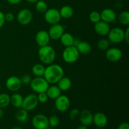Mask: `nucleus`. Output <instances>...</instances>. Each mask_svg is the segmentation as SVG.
<instances>
[{
	"label": "nucleus",
	"mask_w": 129,
	"mask_h": 129,
	"mask_svg": "<svg viewBox=\"0 0 129 129\" xmlns=\"http://www.w3.org/2000/svg\"><path fill=\"white\" fill-rule=\"evenodd\" d=\"M45 67L42 64H35L31 68V73L35 77H43Z\"/></svg>",
	"instance_id": "393cba45"
},
{
	"label": "nucleus",
	"mask_w": 129,
	"mask_h": 129,
	"mask_svg": "<svg viewBox=\"0 0 129 129\" xmlns=\"http://www.w3.org/2000/svg\"><path fill=\"white\" fill-rule=\"evenodd\" d=\"M93 123L98 128H104L108 123V118L105 113L97 112L93 115Z\"/></svg>",
	"instance_id": "a211bd4d"
},
{
	"label": "nucleus",
	"mask_w": 129,
	"mask_h": 129,
	"mask_svg": "<svg viewBox=\"0 0 129 129\" xmlns=\"http://www.w3.org/2000/svg\"><path fill=\"white\" fill-rule=\"evenodd\" d=\"M64 69L62 66L57 64H50L45 68L43 77L49 84H57L64 76Z\"/></svg>",
	"instance_id": "f257e3e1"
},
{
	"label": "nucleus",
	"mask_w": 129,
	"mask_h": 129,
	"mask_svg": "<svg viewBox=\"0 0 129 129\" xmlns=\"http://www.w3.org/2000/svg\"><path fill=\"white\" fill-rule=\"evenodd\" d=\"M38 105H39V101L37 99V96L34 93H31L23 98L21 108L28 112H30L35 109Z\"/></svg>",
	"instance_id": "0eeeda50"
},
{
	"label": "nucleus",
	"mask_w": 129,
	"mask_h": 129,
	"mask_svg": "<svg viewBox=\"0 0 129 129\" xmlns=\"http://www.w3.org/2000/svg\"><path fill=\"white\" fill-rule=\"evenodd\" d=\"M110 25L105 21L100 20L98 22L94 23V30L98 35L100 36H106L108 35V32L110 30Z\"/></svg>",
	"instance_id": "dca6fc26"
},
{
	"label": "nucleus",
	"mask_w": 129,
	"mask_h": 129,
	"mask_svg": "<svg viewBox=\"0 0 129 129\" xmlns=\"http://www.w3.org/2000/svg\"><path fill=\"white\" fill-rule=\"evenodd\" d=\"M49 84H50L44 77H35L31 79L30 86L33 91L37 93H40L46 92L47 89L50 86Z\"/></svg>",
	"instance_id": "20e7f679"
},
{
	"label": "nucleus",
	"mask_w": 129,
	"mask_h": 129,
	"mask_svg": "<svg viewBox=\"0 0 129 129\" xmlns=\"http://www.w3.org/2000/svg\"><path fill=\"white\" fill-rule=\"evenodd\" d=\"M110 42L108 39H102L97 42V48L102 51H106L110 48Z\"/></svg>",
	"instance_id": "c756f323"
},
{
	"label": "nucleus",
	"mask_w": 129,
	"mask_h": 129,
	"mask_svg": "<svg viewBox=\"0 0 129 129\" xmlns=\"http://www.w3.org/2000/svg\"><path fill=\"white\" fill-rule=\"evenodd\" d=\"M28 111L25 110L23 108H20L15 113V118L17 121L20 122H25L28 119Z\"/></svg>",
	"instance_id": "a878e982"
},
{
	"label": "nucleus",
	"mask_w": 129,
	"mask_h": 129,
	"mask_svg": "<svg viewBox=\"0 0 129 129\" xmlns=\"http://www.w3.org/2000/svg\"><path fill=\"white\" fill-rule=\"evenodd\" d=\"M59 40H60L62 45L65 47L73 46L75 44V39H74L73 35L71 34L70 33L64 32Z\"/></svg>",
	"instance_id": "6ab92c4d"
},
{
	"label": "nucleus",
	"mask_w": 129,
	"mask_h": 129,
	"mask_svg": "<svg viewBox=\"0 0 129 129\" xmlns=\"http://www.w3.org/2000/svg\"><path fill=\"white\" fill-rule=\"evenodd\" d=\"M57 84L61 91H67L71 88L72 81L71 79L68 77L63 76Z\"/></svg>",
	"instance_id": "412c9836"
},
{
	"label": "nucleus",
	"mask_w": 129,
	"mask_h": 129,
	"mask_svg": "<svg viewBox=\"0 0 129 129\" xmlns=\"http://www.w3.org/2000/svg\"><path fill=\"white\" fill-rule=\"evenodd\" d=\"M64 32V27L60 23L51 25L48 31L50 39L53 40H59Z\"/></svg>",
	"instance_id": "f8f14e48"
},
{
	"label": "nucleus",
	"mask_w": 129,
	"mask_h": 129,
	"mask_svg": "<svg viewBox=\"0 0 129 129\" xmlns=\"http://www.w3.org/2000/svg\"><path fill=\"white\" fill-rule=\"evenodd\" d=\"M79 120L82 125L87 126H90L93 123V115L89 110L86 109L83 110L79 113Z\"/></svg>",
	"instance_id": "f3484780"
},
{
	"label": "nucleus",
	"mask_w": 129,
	"mask_h": 129,
	"mask_svg": "<svg viewBox=\"0 0 129 129\" xmlns=\"http://www.w3.org/2000/svg\"><path fill=\"white\" fill-rule=\"evenodd\" d=\"M5 19L6 21L11 22V21H13L14 20L15 16L11 12H8L5 14Z\"/></svg>",
	"instance_id": "c9c22d12"
},
{
	"label": "nucleus",
	"mask_w": 129,
	"mask_h": 129,
	"mask_svg": "<svg viewBox=\"0 0 129 129\" xmlns=\"http://www.w3.org/2000/svg\"><path fill=\"white\" fill-rule=\"evenodd\" d=\"M31 124L35 129H47L49 127V118L44 114H37L33 117Z\"/></svg>",
	"instance_id": "6e6552de"
},
{
	"label": "nucleus",
	"mask_w": 129,
	"mask_h": 129,
	"mask_svg": "<svg viewBox=\"0 0 129 129\" xmlns=\"http://www.w3.org/2000/svg\"><path fill=\"white\" fill-rule=\"evenodd\" d=\"M80 54L78 52L76 46L67 47L64 49L62 54V59L65 62L68 64H73L76 62L79 59Z\"/></svg>",
	"instance_id": "7ed1b4c3"
},
{
	"label": "nucleus",
	"mask_w": 129,
	"mask_h": 129,
	"mask_svg": "<svg viewBox=\"0 0 129 129\" xmlns=\"http://www.w3.org/2000/svg\"><path fill=\"white\" fill-rule=\"evenodd\" d=\"M105 56L108 61L117 62L122 59V52L120 49L117 47L108 48L106 50Z\"/></svg>",
	"instance_id": "ddd939ff"
},
{
	"label": "nucleus",
	"mask_w": 129,
	"mask_h": 129,
	"mask_svg": "<svg viewBox=\"0 0 129 129\" xmlns=\"http://www.w3.org/2000/svg\"><path fill=\"white\" fill-rule=\"evenodd\" d=\"M50 38L48 31L45 30H40L35 35V41L39 46L43 47L49 45Z\"/></svg>",
	"instance_id": "2eb2a0df"
},
{
	"label": "nucleus",
	"mask_w": 129,
	"mask_h": 129,
	"mask_svg": "<svg viewBox=\"0 0 129 129\" xmlns=\"http://www.w3.org/2000/svg\"><path fill=\"white\" fill-rule=\"evenodd\" d=\"M4 114H5V112H4L3 109L0 108V119H1L4 117Z\"/></svg>",
	"instance_id": "a19ab883"
},
{
	"label": "nucleus",
	"mask_w": 129,
	"mask_h": 129,
	"mask_svg": "<svg viewBox=\"0 0 129 129\" xmlns=\"http://www.w3.org/2000/svg\"><path fill=\"white\" fill-rule=\"evenodd\" d=\"M35 10L40 13L44 14L48 10V5L47 3L44 0H39L35 3Z\"/></svg>",
	"instance_id": "c85d7f7f"
},
{
	"label": "nucleus",
	"mask_w": 129,
	"mask_h": 129,
	"mask_svg": "<svg viewBox=\"0 0 129 129\" xmlns=\"http://www.w3.org/2000/svg\"><path fill=\"white\" fill-rule=\"evenodd\" d=\"M12 129H23V128H21V127H18V126H15V127H13Z\"/></svg>",
	"instance_id": "c03bdc74"
},
{
	"label": "nucleus",
	"mask_w": 129,
	"mask_h": 129,
	"mask_svg": "<svg viewBox=\"0 0 129 129\" xmlns=\"http://www.w3.org/2000/svg\"><path fill=\"white\" fill-rule=\"evenodd\" d=\"M61 92L62 91L57 86L52 85L49 86L45 93L47 94L49 98L52 100H55L61 94Z\"/></svg>",
	"instance_id": "4be33fe9"
},
{
	"label": "nucleus",
	"mask_w": 129,
	"mask_h": 129,
	"mask_svg": "<svg viewBox=\"0 0 129 129\" xmlns=\"http://www.w3.org/2000/svg\"><path fill=\"white\" fill-rule=\"evenodd\" d=\"M117 129H129V125L127 122H123L121 123L118 126Z\"/></svg>",
	"instance_id": "58836bf2"
},
{
	"label": "nucleus",
	"mask_w": 129,
	"mask_h": 129,
	"mask_svg": "<svg viewBox=\"0 0 129 129\" xmlns=\"http://www.w3.org/2000/svg\"><path fill=\"white\" fill-rule=\"evenodd\" d=\"M33 19V13L30 10L23 8L20 10L16 15L17 21L21 25H28Z\"/></svg>",
	"instance_id": "1a4fd4ad"
},
{
	"label": "nucleus",
	"mask_w": 129,
	"mask_h": 129,
	"mask_svg": "<svg viewBox=\"0 0 129 129\" xmlns=\"http://www.w3.org/2000/svg\"><path fill=\"white\" fill-rule=\"evenodd\" d=\"M10 104V96L6 93L0 94V108H4L8 107Z\"/></svg>",
	"instance_id": "cd10ccee"
},
{
	"label": "nucleus",
	"mask_w": 129,
	"mask_h": 129,
	"mask_svg": "<svg viewBox=\"0 0 129 129\" xmlns=\"http://www.w3.org/2000/svg\"><path fill=\"white\" fill-rule=\"evenodd\" d=\"M59 123H60V119L57 115H52L49 118V127L55 128L59 125Z\"/></svg>",
	"instance_id": "2f4dec72"
},
{
	"label": "nucleus",
	"mask_w": 129,
	"mask_h": 129,
	"mask_svg": "<svg viewBox=\"0 0 129 129\" xmlns=\"http://www.w3.org/2000/svg\"><path fill=\"white\" fill-rule=\"evenodd\" d=\"M80 112L79 111V110L78 108H73L71 111L70 112V113H69V117H70V118L73 120H76L78 117H79V115Z\"/></svg>",
	"instance_id": "f704fd0d"
},
{
	"label": "nucleus",
	"mask_w": 129,
	"mask_h": 129,
	"mask_svg": "<svg viewBox=\"0 0 129 129\" xmlns=\"http://www.w3.org/2000/svg\"><path fill=\"white\" fill-rule=\"evenodd\" d=\"M61 18L64 19H69L74 15V10L71 6L69 5L63 6L59 10Z\"/></svg>",
	"instance_id": "b1692460"
},
{
	"label": "nucleus",
	"mask_w": 129,
	"mask_h": 129,
	"mask_svg": "<svg viewBox=\"0 0 129 129\" xmlns=\"http://www.w3.org/2000/svg\"><path fill=\"white\" fill-rule=\"evenodd\" d=\"M20 79H21L22 85L23 84V85H28V84L30 85L32 78H31V76L30 75H29V74H25L21 76V78H20Z\"/></svg>",
	"instance_id": "72a5a7b5"
},
{
	"label": "nucleus",
	"mask_w": 129,
	"mask_h": 129,
	"mask_svg": "<svg viewBox=\"0 0 129 129\" xmlns=\"http://www.w3.org/2000/svg\"><path fill=\"white\" fill-rule=\"evenodd\" d=\"M6 88L12 92H16L20 90L22 86L21 79L16 76H11L7 78L5 83Z\"/></svg>",
	"instance_id": "9b49d317"
},
{
	"label": "nucleus",
	"mask_w": 129,
	"mask_h": 129,
	"mask_svg": "<svg viewBox=\"0 0 129 129\" xmlns=\"http://www.w3.org/2000/svg\"><path fill=\"white\" fill-rule=\"evenodd\" d=\"M61 18L59 10L56 8H48L44 13L45 21L50 25L59 23Z\"/></svg>",
	"instance_id": "39448f33"
},
{
	"label": "nucleus",
	"mask_w": 129,
	"mask_h": 129,
	"mask_svg": "<svg viewBox=\"0 0 129 129\" xmlns=\"http://www.w3.org/2000/svg\"><path fill=\"white\" fill-rule=\"evenodd\" d=\"M76 49H78L79 54H83V55H86L91 52L92 50L91 45L89 43L85 41H81L77 44L76 46Z\"/></svg>",
	"instance_id": "aec40b11"
},
{
	"label": "nucleus",
	"mask_w": 129,
	"mask_h": 129,
	"mask_svg": "<svg viewBox=\"0 0 129 129\" xmlns=\"http://www.w3.org/2000/svg\"><path fill=\"white\" fill-rule=\"evenodd\" d=\"M107 36L110 42L120 44L124 40V30L119 27L113 28L110 29Z\"/></svg>",
	"instance_id": "423d86ee"
},
{
	"label": "nucleus",
	"mask_w": 129,
	"mask_h": 129,
	"mask_svg": "<svg viewBox=\"0 0 129 129\" xmlns=\"http://www.w3.org/2000/svg\"><path fill=\"white\" fill-rule=\"evenodd\" d=\"M37 96V99H38V101H39V103H45L47 102L48 100L49 99L47 94H46L45 92L38 93V95Z\"/></svg>",
	"instance_id": "473e14b6"
},
{
	"label": "nucleus",
	"mask_w": 129,
	"mask_h": 129,
	"mask_svg": "<svg viewBox=\"0 0 129 129\" xmlns=\"http://www.w3.org/2000/svg\"><path fill=\"white\" fill-rule=\"evenodd\" d=\"M77 129H88V127H87V126L81 124L80 126H79V127L77 128Z\"/></svg>",
	"instance_id": "79ce46f5"
},
{
	"label": "nucleus",
	"mask_w": 129,
	"mask_h": 129,
	"mask_svg": "<svg viewBox=\"0 0 129 129\" xmlns=\"http://www.w3.org/2000/svg\"><path fill=\"white\" fill-rule=\"evenodd\" d=\"M124 40L128 44L129 43V28L127 27V29L124 31Z\"/></svg>",
	"instance_id": "4c0bfd02"
},
{
	"label": "nucleus",
	"mask_w": 129,
	"mask_h": 129,
	"mask_svg": "<svg viewBox=\"0 0 129 129\" xmlns=\"http://www.w3.org/2000/svg\"><path fill=\"white\" fill-rule=\"evenodd\" d=\"M39 0H26V2L29 3H36Z\"/></svg>",
	"instance_id": "37998d69"
},
{
	"label": "nucleus",
	"mask_w": 129,
	"mask_h": 129,
	"mask_svg": "<svg viewBox=\"0 0 129 129\" xmlns=\"http://www.w3.org/2000/svg\"><path fill=\"white\" fill-rule=\"evenodd\" d=\"M8 2L12 5H16L20 3L22 1V0H7Z\"/></svg>",
	"instance_id": "ea45409f"
},
{
	"label": "nucleus",
	"mask_w": 129,
	"mask_h": 129,
	"mask_svg": "<svg viewBox=\"0 0 129 129\" xmlns=\"http://www.w3.org/2000/svg\"><path fill=\"white\" fill-rule=\"evenodd\" d=\"M5 13L0 11V29L3 26L5 23Z\"/></svg>",
	"instance_id": "e433bc0d"
},
{
	"label": "nucleus",
	"mask_w": 129,
	"mask_h": 129,
	"mask_svg": "<svg viewBox=\"0 0 129 129\" xmlns=\"http://www.w3.org/2000/svg\"><path fill=\"white\" fill-rule=\"evenodd\" d=\"M118 22L122 25L127 26L129 25V12L128 11H123L117 16Z\"/></svg>",
	"instance_id": "bb28decb"
},
{
	"label": "nucleus",
	"mask_w": 129,
	"mask_h": 129,
	"mask_svg": "<svg viewBox=\"0 0 129 129\" xmlns=\"http://www.w3.org/2000/svg\"><path fill=\"white\" fill-rule=\"evenodd\" d=\"M54 105L57 110L60 112H66L70 107L71 102L69 97L60 94L55 100Z\"/></svg>",
	"instance_id": "9d476101"
},
{
	"label": "nucleus",
	"mask_w": 129,
	"mask_h": 129,
	"mask_svg": "<svg viewBox=\"0 0 129 129\" xmlns=\"http://www.w3.org/2000/svg\"><path fill=\"white\" fill-rule=\"evenodd\" d=\"M89 19L91 22L93 23H96L101 20L100 12H98L97 11H93L90 13L89 15Z\"/></svg>",
	"instance_id": "7c9ffc66"
},
{
	"label": "nucleus",
	"mask_w": 129,
	"mask_h": 129,
	"mask_svg": "<svg viewBox=\"0 0 129 129\" xmlns=\"http://www.w3.org/2000/svg\"><path fill=\"white\" fill-rule=\"evenodd\" d=\"M23 101V97L19 93H15L11 96H10V103L15 108H21Z\"/></svg>",
	"instance_id": "5701e85b"
},
{
	"label": "nucleus",
	"mask_w": 129,
	"mask_h": 129,
	"mask_svg": "<svg viewBox=\"0 0 129 129\" xmlns=\"http://www.w3.org/2000/svg\"><path fill=\"white\" fill-rule=\"evenodd\" d=\"M38 55L40 61L44 64L49 65L52 64L56 57V52L50 45L40 47L38 51Z\"/></svg>",
	"instance_id": "f03ea898"
},
{
	"label": "nucleus",
	"mask_w": 129,
	"mask_h": 129,
	"mask_svg": "<svg viewBox=\"0 0 129 129\" xmlns=\"http://www.w3.org/2000/svg\"><path fill=\"white\" fill-rule=\"evenodd\" d=\"M101 20L107 23H111L117 20V14L115 11L111 8H105L100 12Z\"/></svg>",
	"instance_id": "4468645a"
}]
</instances>
